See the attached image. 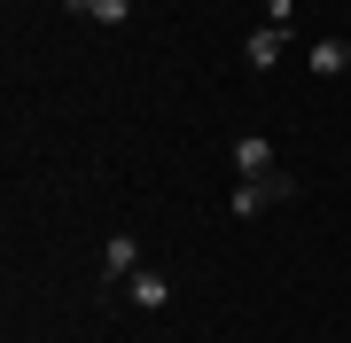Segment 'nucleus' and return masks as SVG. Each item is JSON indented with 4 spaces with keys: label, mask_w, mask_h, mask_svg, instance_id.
Returning <instances> with one entry per match:
<instances>
[{
    "label": "nucleus",
    "mask_w": 351,
    "mask_h": 343,
    "mask_svg": "<svg viewBox=\"0 0 351 343\" xmlns=\"http://www.w3.org/2000/svg\"><path fill=\"white\" fill-rule=\"evenodd\" d=\"M281 55H289V31L281 24H258L250 39H242V63H250V71H274Z\"/></svg>",
    "instance_id": "obj_3"
},
{
    "label": "nucleus",
    "mask_w": 351,
    "mask_h": 343,
    "mask_svg": "<svg viewBox=\"0 0 351 343\" xmlns=\"http://www.w3.org/2000/svg\"><path fill=\"white\" fill-rule=\"evenodd\" d=\"M234 172L242 179H265V172H274V140H265V133H242L234 140Z\"/></svg>",
    "instance_id": "obj_5"
},
{
    "label": "nucleus",
    "mask_w": 351,
    "mask_h": 343,
    "mask_svg": "<svg viewBox=\"0 0 351 343\" xmlns=\"http://www.w3.org/2000/svg\"><path fill=\"white\" fill-rule=\"evenodd\" d=\"M86 16H94V24H110V31H117V24L133 16V0H86Z\"/></svg>",
    "instance_id": "obj_7"
},
{
    "label": "nucleus",
    "mask_w": 351,
    "mask_h": 343,
    "mask_svg": "<svg viewBox=\"0 0 351 343\" xmlns=\"http://www.w3.org/2000/svg\"><path fill=\"white\" fill-rule=\"evenodd\" d=\"M133 273H141V242L133 234H110V242H101V289H125Z\"/></svg>",
    "instance_id": "obj_2"
},
{
    "label": "nucleus",
    "mask_w": 351,
    "mask_h": 343,
    "mask_svg": "<svg viewBox=\"0 0 351 343\" xmlns=\"http://www.w3.org/2000/svg\"><path fill=\"white\" fill-rule=\"evenodd\" d=\"M63 8H86V0H63Z\"/></svg>",
    "instance_id": "obj_9"
},
{
    "label": "nucleus",
    "mask_w": 351,
    "mask_h": 343,
    "mask_svg": "<svg viewBox=\"0 0 351 343\" xmlns=\"http://www.w3.org/2000/svg\"><path fill=\"white\" fill-rule=\"evenodd\" d=\"M125 296H133L141 312H164V305H172V273H156V266H141V273L125 281Z\"/></svg>",
    "instance_id": "obj_4"
},
{
    "label": "nucleus",
    "mask_w": 351,
    "mask_h": 343,
    "mask_svg": "<svg viewBox=\"0 0 351 343\" xmlns=\"http://www.w3.org/2000/svg\"><path fill=\"white\" fill-rule=\"evenodd\" d=\"M265 24H281V31H289V24H297V0H265Z\"/></svg>",
    "instance_id": "obj_8"
},
{
    "label": "nucleus",
    "mask_w": 351,
    "mask_h": 343,
    "mask_svg": "<svg viewBox=\"0 0 351 343\" xmlns=\"http://www.w3.org/2000/svg\"><path fill=\"white\" fill-rule=\"evenodd\" d=\"M304 63H313V78L351 71V39H313V47H304Z\"/></svg>",
    "instance_id": "obj_6"
},
{
    "label": "nucleus",
    "mask_w": 351,
    "mask_h": 343,
    "mask_svg": "<svg viewBox=\"0 0 351 343\" xmlns=\"http://www.w3.org/2000/svg\"><path fill=\"white\" fill-rule=\"evenodd\" d=\"M289 195H297V179H289V172H265V179H242L226 211H234V218H258L265 203H289Z\"/></svg>",
    "instance_id": "obj_1"
}]
</instances>
